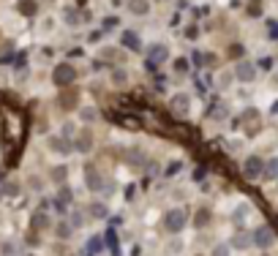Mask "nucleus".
Listing matches in <instances>:
<instances>
[{
    "label": "nucleus",
    "instance_id": "4c0bfd02",
    "mask_svg": "<svg viewBox=\"0 0 278 256\" xmlns=\"http://www.w3.org/2000/svg\"><path fill=\"white\" fill-rule=\"evenodd\" d=\"M0 183H3V169H0Z\"/></svg>",
    "mask_w": 278,
    "mask_h": 256
},
{
    "label": "nucleus",
    "instance_id": "7c9ffc66",
    "mask_svg": "<svg viewBox=\"0 0 278 256\" xmlns=\"http://www.w3.org/2000/svg\"><path fill=\"white\" fill-rule=\"evenodd\" d=\"M248 6H251V9H248V14H251V17H256V14H262V0H251V3H248Z\"/></svg>",
    "mask_w": 278,
    "mask_h": 256
},
{
    "label": "nucleus",
    "instance_id": "4468645a",
    "mask_svg": "<svg viewBox=\"0 0 278 256\" xmlns=\"http://www.w3.org/2000/svg\"><path fill=\"white\" fill-rule=\"evenodd\" d=\"M262 177L264 180H278V158H267V161H264Z\"/></svg>",
    "mask_w": 278,
    "mask_h": 256
},
{
    "label": "nucleus",
    "instance_id": "4be33fe9",
    "mask_svg": "<svg viewBox=\"0 0 278 256\" xmlns=\"http://www.w3.org/2000/svg\"><path fill=\"white\" fill-rule=\"evenodd\" d=\"M66 177H69V169H66V166H55V169H52V180H55V183L63 185Z\"/></svg>",
    "mask_w": 278,
    "mask_h": 256
},
{
    "label": "nucleus",
    "instance_id": "72a5a7b5",
    "mask_svg": "<svg viewBox=\"0 0 278 256\" xmlns=\"http://www.w3.org/2000/svg\"><path fill=\"white\" fill-rule=\"evenodd\" d=\"M183 251V242L180 240H172V242H169V253H180Z\"/></svg>",
    "mask_w": 278,
    "mask_h": 256
},
{
    "label": "nucleus",
    "instance_id": "39448f33",
    "mask_svg": "<svg viewBox=\"0 0 278 256\" xmlns=\"http://www.w3.org/2000/svg\"><path fill=\"white\" fill-rule=\"evenodd\" d=\"M85 185L90 188V191H104V185H106V180H104V174H101L96 166H85Z\"/></svg>",
    "mask_w": 278,
    "mask_h": 256
},
{
    "label": "nucleus",
    "instance_id": "bb28decb",
    "mask_svg": "<svg viewBox=\"0 0 278 256\" xmlns=\"http://www.w3.org/2000/svg\"><path fill=\"white\" fill-rule=\"evenodd\" d=\"M82 120H87V123L98 120V109H96V106H85V109H82Z\"/></svg>",
    "mask_w": 278,
    "mask_h": 256
},
{
    "label": "nucleus",
    "instance_id": "58836bf2",
    "mask_svg": "<svg viewBox=\"0 0 278 256\" xmlns=\"http://www.w3.org/2000/svg\"><path fill=\"white\" fill-rule=\"evenodd\" d=\"M275 60H278V55H275Z\"/></svg>",
    "mask_w": 278,
    "mask_h": 256
},
{
    "label": "nucleus",
    "instance_id": "5701e85b",
    "mask_svg": "<svg viewBox=\"0 0 278 256\" xmlns=\"http://www.w3.org/2000/svg\"><path fill=\"white\" fill-rule=\"evenodd\" d=\"M210 256H232V245H229V242H218Z\"/></svg>",
    "mask_w": 278,
    "mask_h": 256
},
{
    "label": "nucleus",
    "instance_id": "c9c22d12",
    "mask_svg": "<svg viewBox=\"0 0 278 256\" xmlns=\"http://www.w3.org/2000/svg\"><path fill=\"white\" fill-rule=\"evenodd\" d=\"M273 85H278V71L273 74Z\"/></svg>",
    "mask_w": 278,
    "mask_h": 256
},
{
    "label": "nucleus",
    "instance_id": "6ab92c4d",
    "mask_svg": "<svg viewBox=\"0 0 278 256\" xmlns=\"http://www.w3.org/2000/svg\"><path fill=\"white\" fill-rule=\"evenodd\" d=\"M232 82H235V71H224V74H218V79H215V87H218V90H227Z\"/></svg>",
    "mask_w": 278,
    "mask_h": 256
},
{
    "label": "nucleus",
    "instance_id": "f257e3e1",
    "mask_svg": "<svg viewBox=\"0 0 278 256\" xmlns=\"http://www.w3.org/2000/svg\"><path fill=\"white\" fill-rule=\"evenodd\" d=\"M186 221H188L186 210L175 207V210H169V213L164 215V229H166V232H172V234H178V232H183V229H186Z\"/></svg>",
    "mask_w": 278,
    "mask_h": 256
},
{
    "label": "nucleus",
    "instance_id": "c756f323",
    "mask_svg": "<svg viewBox=\"0 0 278 256\" xmlns=\"http://www.w3.org/2000/svg\"><path fill=\"white\" fill-rule=\"evenodd\" d=\"M22 14H28V17L36 14V3L33 0H22Z\"/></svg>",
    "mask_w": 278,
    "mask_h": 256
},
{
    "label": "nucleus",
    "instance_id": "2f4dec72",
    "mask_svg": "<svg viewBox=\"0 0 278 256\" xmlns=\"http://www.w3.org/2000/svg\"><path fill=\"white\" fill-rule=\"evenodd\" d=\"M175 71H178V74H186L188 71V60H175Z\"/></svg>",
    "mask_w": 278,
    "mask_h": 256
},
{
    "label": "nucleus",
    "instance_id": "dca6fc26",
    "mask_svg": "<svg viewBox=\"0 0 278 256\" xmlns=\"http://www.w3.org/2000/svg\"><path fill=\"white\" fill-rule=\"evenodd\" d=\"M207 224H210V210H207V207L196 210V213H194V226H196V229H205Z\"/></svg>",
    "mask_w": 278,
    "mask_h": 256
},
{
    "label": "nucleus",
    "instance_id": "0eeeda50",
    "mask_svg": "<svg viewBox=\"0 0 278 256\" xmlns=\"http://www.w3.org/2000/svg\"><path fill=\"white\" fill-rule=\"evenodd\" d=\"M166 57H169V52H166L164 44H150V49H147V69H153V66L164 63Z\"/></svg>",
    "mask_w": 278,
    "mask_h": 256
},
{
    "label": "nucleus",
    "instance_id": "b1692460",
    "mask_svg": "<svg viewBox=\"0 0 278 256\" xmlns=\"http://www.w3.org/2000/svg\"><path fill=\"white\" fill-rule=\"evenodd\" d=\"M58 104L63 106V109H71V106L77 104V93H69V96H60V98H58Z\"/></svg>",
    "mask_w": 278,
    "mask_h": 256
},
{
    "label": "nucleus",
    "instance_id": "e433bc0d",
    "mask_svg": "<svg viewBox=\"0 0 278 256\" xmlns=\"http://www.w3.org/2000/svg\"><path fill=\"white\" fill-rule=\"evenodd\" d=\"M273 112H278V101H275V104H273Z\"/></svg>",
    "mask_w": 278,
    "mask_h": 256
},
{
    "label": "nucleus",
    "instance_id": "423d86ee",
    "mask_svg": "<svg viewBox=\"0 0 278 256\" xmlns=\"http://www.w3.org/2000/svg\"><path fill=\"white\" fill-rule=\"evenodd\" d=\"M235 79L237 82H254L256 79V66L251 63V60H240V63L235 66Z\"/></svg>",
    "mask_w": 278,
    "mask_h": 256
},
{
    "label": "nucleus",
    "instance_id": "c85d7f7f",
    "mask_svg": "<svg viewBox=\"0 0 278 256\" xmlns=\"http://www.w3.org/2000/svg\"><path fill=\"white\" fill-rule=\"evenodd\" d=\"M71 226L74 229H79V226H85V213H71Z\"/></svg>",
    "mask_w": 278,
    "mask_h": 256
},
{
    "label": "nucleus",
    "instance_id": "a878e982",
    "mask_svg": "<svg viewBox=\"0 0 278 256\" xmlns=\"http://www.w3.org/2000/svg\"><path fill=\"white\" fill-rule=\"evenodd\" d=\"M112 82H115V85H126V82H128V71L115 69V71H112Z\"/></svg>",
    "mask_w": 278,
    "mask_h": 256
},
{
    "label": "nucleus",
    "instance_id": "20e7f679",
    "mask_svg": "<svg viewBox=\"0 0 278 256\" xmlns=\"http://www.w3.org/2000/svg\"><path fill=\"white\" fill-rule=\"evenodd\" d=\"M264 172V161L259 156H248L246 164H243V174H246L248 180H259Z\"/></svg>",
    "mask_w": 278,
    "mask_h": 256
},
{
    "label": "nucleus",
    "instance_id": "f704fd0d",
    "mask_svg": "<svg viewBox=\"0 0 278 256\" xmlns=\"http://www.w3.org/2000/svg\"><path fill=\"white\" fill-rule=\"evenodd\" d=\"M90 251H101V240H98V237L90 240Z\"/></svg>",
    "mask_w": 278,
    "mask_h": 256
},
{
    "label": "nucleus",
    "instance_id": "9d476101",
    "mask_svg": "<svg viewBox=\"0 0 278 256\" xmlns=\"http://www.w3.org/2000/svg\"><path fill=\"white\" fill-rule=\"evenodd\" d=\"M49 147L55 153H60V156H69L74 150V142H71V137H49Z\"/></svg>",
    "mask_w": 278,
    "mask_h": 256
},
{
    "label": "nucleus",
    "instance_id": "6e6552de",
    "mask_svg": "<svg viewBox=\"0 0 278 256\" xmlns=\"http://www.w3.org/2000/svg\"><path fill=\"white\" fill-rule=\"evenodd\" d=\"M188 106H191V98H188L186 93H175L172 101H169V109H172V114H188Z\"/></svg>",
    "mask_w": 278,
    "mask_h": 256
},
{
    "label": "nucleus",
    "instance_id": "cd10ccee",
    "mask_svg": "<svg viewBox=\"0 0 278 256\" xmlns=\"http://www.w3.org/2000/svg\"><path fill=\"white\" fill-rule=\"evenodd\" d=\"M246 215H248V207H246V205H240V207H237V210L232 213L235 224H243V221H246Z\"/></svg>",
    "mask_w": 278,
    "mask_h": 256
},
{
    "label": "nucleus",
    "instance_id": "473e14b6",
    "mask_svg": "<svg viewBox=\"0 0 278 256\" xmlns=\"http://www.w3.org/2000/svg\"><path fill=\"white\" fill-rule=\"evenodd\" d=\"M60 131H63V137H74V134H77V128H74V123H63Z\"/></svg>",
    "mask_w": 278,
    "mask_h": 256
},
{
    "label": "nucleus",
    "instance_id": "f03ea898",
    "mask_svg": "<svg viewBox=\"0 0 278 256\" xmlns=\"http://www.w3.org/2000/svg\"><path fill=\"white\" fill-rule=\"evenodd\" d=\"M74 79H77V69H74L71 63H60V66H55V71H52V82L58 87H69Z\"/></svg>",
    "mask_w": 278,
    "mask_h": 256
},
{
    "label": "nucleus",
    "instance_id": "393cba45",
    "mask_svg": "<svg viewBox=\"0 0 278 256\" xmlns=\"http://www.w3.org/2000/svg\"><path fill=\"white\" fill-rule=\"evenodd\" d=\"M49 226V218H46L44 213H36L33 215V229H46Z\"/></svg>",
    "mask_w": 278,
    "mask_h": 256
},
{
    "label": "nucleus",
    "instance_id": "aec40b11",
    "mask_svg": "<svg viewBox=\"0 0 278 256\" xmlns=\"http://www.w3.org/2000/svg\"><path fill=\"white\" fill-rule=\"evenodd\" d=\"M71 232H74L71 221H60V224L55 226V234H58L60 240H69V237H71Z\"/></svg>",
    "mask_w": 278,
    "mask_h": 256
},
{
    "label": "nucleus",
    "instance_id": "f8f14e48",
    "mask_svg": "<svg viewBox=\"0 0 278 256\" xmlns=\"http://www.w3.org/2000/svg\"><path fill=\"white\" fill-rule=\"evenodd\" d=\"M240 123H246L248 131H256V128L262 125V117H259V112H256V109H246V112H243V117H240Z\"/></svg>",
    "mask_w": 278,
    "mask_h": 256
},
{
    "label": "nucleus",
    "instance_id": "f3484780",
    "mask_svg": "<svg viewBox=\"0 0 278 256\" xmlns=\"http://www.w3.org/2000/svg\"><path fill=\"white\" fill-rule=\"evenodd\" d=\"M74 199V194H71V188L69 185H63V188H60V191H58V207H60V210H66V205H69V202Z\"/></svg>",
    "mask_w": 278,
    "mask_h": 256
},
{
    "label": "nucleus",
    "instance_id": "9b49d317",
    "mask_svg": "<svg viewBox=\"0 0 278 256\" xmlns=\"http://www.w3.org/2000/svg\"><path fill=\"white\" fill-rule=\"evenodd\" d=\"M150 0H128V14H134V17H147L150 14Z\"/></svg>",
    "mask_w": 278,
    "mask_h": 256
},
{
    "label": "nucleus",
    "instance_id": "ddd939ff",
    "mask_svg": "<svg viewBox=\"0 0 278 256\" xmlns=\"http://www.w3.org/2000/svg\"><path fill=\"white\" fill-rule=\"evenodd\" d=\"M251 242H254V237H251L248 232H237L235 237H232V242H229V245H232V248H237V251H246V248H251Z\"/></svg>",
    "mask_w": 278,
    "mask_h": 256
},
{
    "label": "nucleus",
    "instance_id": "7ed1b4c3",
    "mask_svg": "<svg viewBox=\"0 0 278 256\" xmlns=\"http://www.w3.org/2000/svg\"><path fill=\"white\" fill-rule=\"evenodd\" d=\"M251 237H254V245H256V248H262V251H267V248L275 242V234H273V229H270V226H259V229H254V232H251Z\"/></svg>",
    "mask_w": 278,
    "mask_h": 256
},
{
    "label": "nucleus",
    "instance_id": "2eb2a0df",
    "mask_svg": "<svg viewBox=\"0 0 278 256\" xmlns=\"http://www.w3.org/2000/svg\"><path fill=\"white\" fill-rule=\"evenodd\" d=\"M87 215H90V218H106V215H109V210H106L104 202H93V205L87 207Z\"/></svg>",
    "mask_w": 278,
    "mask_h": 256
},
{
    "label": "nucleus",
    "instance_id": "1a4fd4ad",
    "mask_svg": "<svg viewBox=\"0 0 278 256\" xmlns=\"http://www.w3.org/2000/svg\"><path fill=\"white\" fill-rule=\"evenodd\" d=\"M93 145H96V139H93L90 131H79L77 137H74V150H79V153H90Z\"/></svg>",
    "mask_w": 278,
    "mask_h": 256
},
{
    "label": "nucleus",
    "instance_id": "a211bd4d",
    "mask_svg": "<svg viewBox=\"0 0 278 256\" xmlns=\"http://www.w3.org/2000/svg\"><path fill=\"white\" fill-rule=\"evenodd\" d=\"M210 117L218 120V123H224V120L229 117V106H227V104H215L213 109H210Z\"/></svg>",
    "mask_w": 278,
    "mask_h": 256
},
{
    "label": "nucleus",
    "instance_id": "412c9836",
    "mask_svg": "<svg viewBox=\"0 0 278 256\" xmlns=\"http://www.w3.org/2000/svg\"><path fill=\"white\" fill-rule=\"evenodd\" d=\"M123 44L128 46V49H134V52H137L139 49V36H137V33H123Z\"/></svg>",
    "mask_w": 278,
    "mask_h": 256
}]
</instances>
